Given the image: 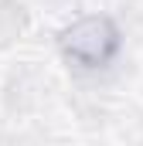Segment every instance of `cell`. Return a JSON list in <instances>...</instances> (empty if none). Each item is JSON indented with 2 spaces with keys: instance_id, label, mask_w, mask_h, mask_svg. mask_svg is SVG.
I'll list each match as a JSON object with an SVG mask.
<instances>
[{
  "instance_id": "cell-1",
  "label": "cell",
  "mask_w": 143,
  "mask_h": 146,
  "mask_svg": "<svg viewBox=\"0 0 143 146\" xmlns=\"http://www.w3.org/2000/svg\"><path fill=\"white\" fill-rule=\"evenodd\" d=\"M61 54L78 68H106L109 61L119 54V27L109 21L106 14H89L68 24L61 37Z\"/></svg>"
}]
</instances>
